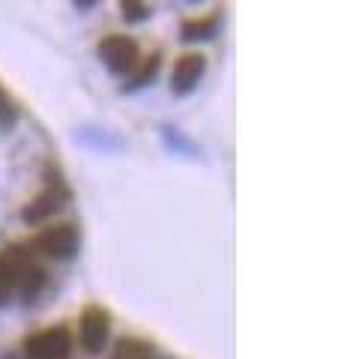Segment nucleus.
<instances>
[{"label":"nucleus","mask_w":341,"mask_h":359,"mask_svg":"<svg viewBox=\"0 0 341 359\" xmlns=\"http://www.w3.org/2000/svg\"><path fill=\"white\" fill-rule=\"evenodd\" d=\"M45 287V269L33 261L30 249L18 245V249L0 252V306L18 294L21 299H36Z\"/></svg>","instance_id":"nucleus-1"},{"label":"nucleus","mask_w":341,"mask_h":359,"mask_svg":"<svg viewBox=\"0 0 341 359\" xmlns=\"http://www.w3.org/2000/svg\"><path fill=\"white\" fill-rule=\"evenodd\" d=\"M27 359H69L72 353V335L66 327H51L42 332H33L25 341Z\"/></svg>","instance_id":"nucleus-2"},{"label":"nucleus","mask_w":341,"mask_h":359,"mask_svg":"<svg viewBox=\"0 0 341 359\" xmlns=\"http://www.w3.org/2000/svg\"><path fill=\"white\" fill-rule=\"evenodd\" d=\"M99 57L111 75H129L138 66V48L129 36H105L99 42Z\"/></svg>","instance_id":"nucleus-3"},{"label":"nucleus","mask_w":341,"mask_h":359,"mask_svg":"<svg viewBox=\"0 0 341 359\" xmlns=\"http://www.w3.org/2000/svg\"><path fill=\"white\" fill-rule=\"evenodd\" d=\"M69 201H72V192L66 189L63 180H57V183H51L45 192H39L30 201V204L25 207V212H21V219H25L27 224H42L45 219H51L63 204H69Z\"/></svg>","instance_id":"nucleus-4"},{"label":"nucleus","mask_w":341,"mask_h":359,"mask_svg":"<svg viewBox=\"0 0 341 359\" xmlns=\"http://www.w3.org/2000/svg\"><path fill=\"white\" fill-rule=\"evenodd\" d=\"M36 249H42L45 255H51L54 261H69L78 252V231L75 224H57V228H45L36 240H33Z\"/></svg>","instance_id":"nucleus-5"},{"label":"nucleus","mask_w":341,"mask_h":359,"mask_svg":"<svg viewBox=\"0 0 341 359\" xmlns=\"http://www.w3.org/2000/svg\"><path fill=\"white\" fill-rule=\"evenodd\" d=\"M108 311L102 306H87L84 314H81V323H78V341L87 353H99L102 344L108 339Z\"/></svg>","instance_id":"nucleus-6"},{"label":"nucleus","mask_w":341,"mask_h":359,"mask_svg":"<svg viewBox=\"0 0 341 359\" xmlns=\"http://www.w3.org/2000/svg\"><path fill=\"white\" fill-rule=\"evenodd\" d=\"M203 69H207V60L201 54H183L174 63V72H170V87H174L177 96H186L198 87V81L203 78Z\"/></svg>","instance_id":"nucleus-7"},{"label":"nucleus","mask_w":341,"mask_h":359,"mask_svg":"<svg viewBox=\"0 0 341 359\" xmlns=\"http://www.w3.org/2000/svg\"><path fill=\"white\" fill-rule=\"evenodd\" d=\"M111 359H153V347L144 344L138 339H126L114 347V356Z\"/></svg>","instance_id":"nucleus-8"},{"label":"nucleus","mask_w":341,"mask_h":359,"mask_svg":"<svg viewBox=\"0 0 341 359\" xmlns=\"http://www.w3.org/2000/svg\"><path fill=\"white\" fill-rule=\"evenodd\" d=\"M21 120V108L13 96L6 93L4 87H0V129H15Z\"/></svg>","instance_id":"nucleus-9"},{"label":"nucleus","mask_w":341,"mask_h":359,"mask_svg":"<svg viewBox=\"0 0 341 359\" xmlns=\"http://www.w3.org/2000/svg\"><path fill=\"white\" fill-rule=\"evenodd\" d=\"M156 72H159V60H156V57H147V60L138 66V72L129 78V84H123V87H126V90H138V87H144V84H150L153 78H156Z\"/></svg>","instance_id":"nucleus-10"},{"label":"nucleus","mask_w":341,"mask_h":359,"mask_svg":"<svg viewBox=\"0 0 341 359\" xmlns=\"http://www.w3.org/2000/svg\"><path fill=\"white\" fill-rule=\"evenodd\" d=\"M215 27H219V18H207V21H192V25L183 27L186 39H210Z\"/></svg>","instance_id":"nucleus-11"},{"label":"nucleus","mask_w":341,"mask_h":359,"mask_svg":"<svg viewBox=\"0 0 341 359\" xmlns=\"http://www.w3.org/2000/svg\"><path fill=\"white\" fill-rule=\"evenodd\" d=\"M123 15H126L129 21H144L147 15H150V6L147 4H123Z\"/></svg>","instance_id":"nucleus-12"},{"label":"nucleus","mask_w":341,"mask_h":359,"mask_svg":"<svg viewBox=\"0 0 341 359\" xmlns=\"http://www.w3.org/2000/svg\"><path fill=\"white\" fill-rule=\"evenodd\" d=\"M165 138H168V147H177V150H192V144L180 135L177 129H165Z\"/></svg>","instance_id":"nucleus-13"}]
</instances>
